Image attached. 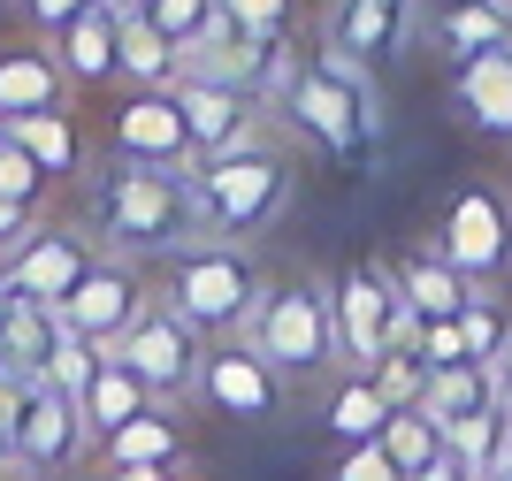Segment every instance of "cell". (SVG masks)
Instances as JSON below:
<instances>
[{
  "label": "cell",
  "mask_w": 512,
  "mask_h": 481,
  "mask_svg": "<svg viewBox=\"0 0 512 481\" xmlns=\"http://www.w3.org/2000/svg\"><path fill=\"white\" fill-rule=\"evenodd\" d=\"M283 390L291 382L268 367V359L245 344V336H214L207 359H199V405L222 420H245V428H268L283 413Z\"/></svg>",
  "instance_id": "11"
},
{
  "label": "cell",
  "mask_w": 512,
  "mask_h": 481,
  "mask_svg": "<svg viewBox=\"0 0 512 481\" xmlns=\"http://www.w3.org/2000/svg\"><path fill=\"white\" fill-rule=\"evenodd\" d=\"M69 107V77L54 62V46L16 31V39H0V123H16V115H54Z\"/></svg>",
  "instance_id": "14"
},
{
  "label": "cell",
  "mask_w": 512,
  "mask_h": 481,
  "mask_svg": "<svg viewBox=\"0 0 512 481\" xmlns=\"http://www.w3.org/2000/svg\"><path fill=\"white\" fill-rule=\"evenodd\" d=\"M8 138H16L31 161L54 176V191H69V184H85L92 176V130L77 123V107H54V115H16L8 123Z\"/></svg>",
  "instance_id": "17"
},
{
  "label": "cell",
  "mask_w": 512,
  "mask_h": 481,
  "mask_svg": "<svg viewBox=\"0 0 512 481\" xmlns=\"http://www.w3.org/2000/svg\"><path fill=\"white\" fill-rule=\"evenodd\" d=\"M428 39L444 46V62H474V54H497V46H512V16L497 8V0H436L428 8Z\"/></svg>",
  "instance_id": "20"
},
{
  "label": "cell",
  "mask_w": 512,
  "mask_h": 481,
  "mask_svg": "<svg viewBox=\"0 0 512 481\" xmlns=\"http://www.w3.org/2000/svg\"><path fill=\"white\" fill-rule=\"evenodd\" d=\"M451 115L490 138V146H512V46L497 54H474V62L451 69Z\"/></svg>",
  "instance_id": "15"
},
{
  "label": "cell",
  "mask_w": 512,
  "mask_h": 481,
  "mask_svg": "<svg viewBox=\"0 0 512 481\" xmlns=\"http://www.w3.org/2000/svg\"><path fill=\"white\" fill-rule=\"evenodd\" d=\"M153 283H146V268L138 260H115V252H100L85 275H77V291L62 298V329L69 336H85L100 359H115V344H123L138 321H146V306H153Z\"/></svg>",
  "instance_id": "8"
},
{
  "label": "cell",
  "mask_w": 512,
  "mask_h": 481,
  "mask_svg": "<svg viewBox=\"0 0 512 481\" xmlns=\"http://www.w3.org/2000/svg\"><path fill=\"white\" fill-rule=\"evenodd\" d=\"M0 138H8V123H0Z\"/></svg>",
  "instance_id": "48"
},
{
  "label": "cell",
  "mask_w": 512,
  "mask_h": 481,
  "mask_svg": "<svg viewBox=\"0 0 512 481\" xmlns=\"http://www.w3.org/2000/svg\"><path fill=\"white\" fill-rule=\"evenodd\" d=\"M444 459L459 466L467 481H505V466H512V405H482V413H467V420H451L444 428Z\"/></svg>",
  "instance_id": "21"
},
{
  "label": "cell",
  "mask_w": 512,
  "mask_h": 481,
  "mask_svg": "<svg viewBox=\"0 0 512 481\" xmlns=\"http://www.w3.org/2000/svg\"><path fill=\"white\" fill-rule=\"evenodd\" d=\"M505 481H512V466H505Z\"/></svg>",
  "instance_id": "49"
},
{
  "label": "cell",
  "mask_w": 512,
  "mask_h": 481,
  "mask_svg": "<svg viewBox=\"0 0 512 481\" xmlns=\"http://www.w3.org/2000/svg\"><path fill=\"white\" fill-rule=\"evenodd\" d=\"M276 115H283V130L314 138V146L337 153V161H367V153L383 146V100H375V69H367L360 54H344V46H314V54L291 69Z\"/></svg>",
  "instance_id": "2"
},
{
  "label": "cell",
  "mask_w": 512,
  "mask_h": 481,
  "mask_svg": "<svg viewBox=\"0 0 512 481\" xmlns=\"http://www.w3.org/2000/svg\"><path fill=\"white\" fill-rule=\"evenodd\" d=\"M367 375H375V390H383L390 405H421V382H428V367H421V352H413V344H390V352L375 359Z\"/></svg>",
  "instance_id": "33"
},
{
  "label": "cell",
  "mask_w": 512,
  "mask_h": 481,
  "mask_svg": "<svg viewBox=\"0 0 512 481\" xmlns=\"http://www.w3.org/2000/svg\"><path fill=\"white\" fill-rule=\"evenodd\" d=\"M413 352H421V367L436 375V367H459V359H467V336H459V321H421V329H413Z\"/></svg>",
  "instance_id": "36"
},
{
  "label": "cell",
  "mask_w": 512,
  "mask_h": 481,
  "mask_svg": "<svg viewBox=\"0 0 512 481\" xmlns=\"http://www.w3.org/2000/svg\"><path fill=\"white\" fill-rule=\"evenodd\" d=\"M497 390H490V375H482V367H474V359H459V367H436V375L421 382V405L436 420H467V413H482V405H490Z\"/></svg>",
  "instance_id": "30"
},
{
  "label": "cell",
  "mask_w": 512,
  "mask_h": 481,
  "mask_svg": "<svg viewBox=\"0 0 512 481\" xmlns=\"http://www.w3.org/2000/svg\"><path fill=\"white\" fill-rule=\"evenodd\" d=\"M8 306H16V291H8V283H0V321H8Z\"/></svg>",
  "instance_id": "44"
},
{
  "label": "cell",
  "mask_w": 512,
  "mask_h": 481,
  "mask_svg": "<svg viewBox=\"0 0 512 481\" xmlns=\"http://www.w3.org/2000/svg\"><path fill=\"white\" fill-rule=\"evenodd\" d=\"M92 367H100V352H92L85 336H62V352H54V367H46V390H62V398H85Z\"/></svg>",
  "instance_id": "34"
},
{
  "label": "cell",
  "mask_w": 512,
  "mask_h": 481,
  "mask_svg": "<svg viewBox=\"0 0 512 481\" xmlns=\"http://www.w3.org/2000/svg\"><path fill=\"white\" fill-rule=\"evenodd\" d=\"M39 222H46V214L16 207V199H0V260H8V252H16L23 237H31V230H39Z\"/></svg>",
  "instance_id": "38"
},
{
  "label": "cell",
  "mask_w": 512,
  "mask_h": 481,
  "mask_svg": "<svg viewBox=\"0 0 512 481\" xmlns=\"http://www.w3.org/2000/svg\"><path fill=\"white\" fill-rule=\"evenodd\" d=\"M490 390H497V405H512V344H505V359L490 367Z\"/></svg>",
  "instance_id": "41"
},
{
  "label": "cell",
  "mask_w": 512,
  "mask_h": 481,
  "mask_svg": "<svg viewBox=\"0 0 512 481\" xmlns=\"http://www.w3.org/2000/svg\"><path fill=\"white\" fill-rule=\"evenodd\" d=\"M85 451H92V436H85L77 398H62V390L31 382V398H23L16 428H8V459H16V474L62 481V474H77V466H85Z\"/></svg>",
  "instance_id": "12"
},
{
  "label": "cell",
  "mask_w": 512,
  "mask_h": 481,
  "mask_svg": "<svg viewBox=\"0 0 512 481\" xmlns=\"http://www.w3.org/2000/svg\"><path fill=\"white\" fill-rule=\"evenodd\" d=\"M0 199H16V207H31V214L54 199V176H46V168L16 146V138H0Z\"/></svg>",
  "instance_id": "31"
},
{
  "label": "cell",
  "mask_w": 512,
  "mask_h": 481,
  "mask_svg": "<svg viewBox=\"0 0 512 481\" xmlns=\"http://www.w3.org/2000/svg\"><path fill=\"white\" fill-rule=\"evenodd\" d=\"M62 306H39V298H16L8 321H0V367L16 382H46L54 352H62Z\"/></svg>",
  "instance_id": "19"
},
{
  "label": "cell",
  "mask_w": 512,
  "mask_h": 481,
  "mask_svg": "<svg viewBox=\"0 0 512 481\" xmlns=\"http://www.w3.org/2000/svg\"><path fill=\"white\" fill-rule=\"evenodd\" d=\"M107 481H184V466H100Z\"/></svg>",
  "instance_id": "40"
},
{
  "label": "cell",
  "mask_w": 512,
  "mask_h": 481,
  "mask_svg": "<svg viewBox=\"0 0 512 481\" xmlns=\"http://www.w3.org/2000/svg\"><path fill=\"white\" fill-rule=\"evenodd\" d=\"M329 481H406V474L390 466L383 436H375V443H352V451H337V474H329Z\"/></svg>",
  "instance_id": "37"
},
{
  "label": "cell",
  "mask_w": 512,
  "mask_h": 481,
  "mask_svg": "<svg viewBox=\"0 0 512 481\" xmlns=\"http://www.w3.org/2000/svg\"><path fill=\"white\" fill-rule=\"evenodd\" d=\"M77 413H85V436H92V451H100L115 428H130L138 413H153V390L130 375L123 359H100L92 382H85V398H77Z\"/></svg>",
  "instance_id": "22"
},
{
  "label": "cell",
  "mask_w": 512,
  "mask_h": 481,
  "mask_svg": "<svg viewBox=\"0 0 512 481\" xmlns=\"http://www.w3.org/2000/svg\"><path fill=\"white\" fill-rule=\"evenodd\" d=\"M54 62H62L69 92H100V84H115V16H107V8H85V16L54 39Z\"/></svg>",
  "instance_id": "24"
},
{
  "label": "cell",
  "mask_w": 512,
  "mask_h": 481,
  "mask_svg": "<svg viewBox=\"0 0 512 481\" xmlns=\"http://www.w3.org/2000/svg\"><path fill=\"white\" fill-rule=\"evenodd\" d=\"M0 481H31V474H0Z\"/></svg>",
  "instance_id": "46"
},
{
  "label": "cell",
  "mask_w": 512,
  "mask_h": 481,
  "mask_svg": "<svg viewBox=\"0 0 512 481\" xmlns=\"http://www.w3.org/2000/svg\"><path fill=\"white\" fill-rule=\"evenodd\" d=\"M291 184L299 168L283 153V138L245 153H222L192 176V207H199V237H222V245H253L283 207H291Z\"/></svg>",
  "instance_id": "4"
},
{
  "label": "cell",
  "mask_w": 512,
  "mask_h": 481,
  "mask_svg": "<svg viewBox=\"0 0 512 481\" xmlns=\"http://www.w3.org/2000/svg\"><path fill=\"white\" fill-rule=\"evenodd\" d=\"M497 8H505V16H512V0H497Z\"/></svg>",
  "instance_id": "47"
},
{
  "label": "cell",
  "mask_w": 512,
  "mask_h": 481,
  "mask_svg": "<svg viewBox=\"0 0 512 481\" xmlns=\"http://www.w3.org/2000/svg\"><path fill=\"white\" fill-rule=\"evenodd\" d=\"M428 245L444 252L467 283H505L512 275V191L505 184H459L436 214V237Z\"/></svg>",
  "instance_id": "7"
},
{
  "label": "cell",
  "mask_w": 512,
  "mask_h": 481,
  "mask_svg": "<svg viewBox=\"0 0 512 481\" xmlns=\"http://www.w3.org/2000/svg\"><path fill=\"white\" fill-rule=\"evenodd\" d=\"M184 481H192V474H184Z\"/></svg>",
  "instance_id": "50"
},
{
  "label": "cell",
  "mask_w": 512,
  "mask_h": 481,
  "mask_svg": "<svg viewBox=\"0 0 512 481\" xmlns=\"http://www.w3.org/2000/svg\"><path fill=\"white\" fill-rule=\"evenodd\" d=\"M260 291H268V268H260L253 245L192 237V245H176L161 260V306H176L199 336H245Z\"/></svg>",
  "instance_id": "3"
},
{
  "label": "cell",
  "mask_w": 512,
  "mask_h": 481,
  "mask_svg": "<svg viewBox=\"0 0 512 481\" xmlns=\"http://www.w3.org/2000/svg\"><path fill=\"white\" fill-rule=\"evenodd\" d=\"M23 398H31V382H16V375H8V367H0V436H8V428H16Z\"/></svg>",
  "instance_id": "39"
},
{
  "label": "cell",
  "mask_w": 512,
  "mask_h": 481,
  "mask_svg": "<svg viewBox=\"0 0 512 481\" xmlns=\"http://www.w3.org/2000/svg\"><path fill=\"white\" fill-rule=\"evenodd\" d=\"M92 260H100V245H92V230H85V222H54V214H46L39 230H31L16 252H8V260H0V283H8L16 298L62 306V298L77 291V275H85Z\"/></svg>",
  "instance_id": "13"
},
{
  "label": "cell",
  "mask_w": 512,
  "mask_h": 481,
  "mask_svg": "<svg viewBox=\"0 0 512 481\" xmlns=\"http://www.w3.org/2000/svg\"><path fill=\"white\" fill-rule=\"evenodd\" d=\"M85 230H92V245L115 252V260H169L176 245L199 237L192 184L169 176V168L107 161V168L85 176Z\"/></svg>",
  "instance_id": "1"
},
{
  "label": "cell",
  "mask_w": 512,
  "mask_h": 481,
  "mask_svg": "<svg viewBox=\"0 0 512 481\" xmlns=\"http://www.w3.org/2000/svg\"><path fill=\"white\" fill-rule=\"evenodd\" d=\"M8 8L23 16V31H31V39H46V46H54V39L69 31V23H77V16L92 8V0H8Z\"/></svg>",
  "instance_id": "35"
},
{
  "label": "cell",
  "mask_w": 512,
  "mask_h": 481,
  "mask_svg": "<svg viewBox=\"0 0 512 481\" xmlns=\"http://www.w3.org/2000/svg\"><path fill=\"white\" fill-rule=\"evenodd\" d=\"M459 336H467V359L482 367V375L505 359V344H512V306L497 298V283H474V291H467V306H459Z\"/></svg>",
  "instance_id": "28"
},
{
  "label": "cell",
  "mask_w": 512,
  "mask_h": 481,
  "mask_svg": "<svg viewBox=\"0 0 512 481\" xmlns=\"http://www.w3.org/2000/svg\"><path fill=\"white\" fill-rule=\"evenodd\" d=\"M245 344H253L283 382H321L337 367V329H329V283L321 275H283L268 283L245 321Z\"/></svg>",
  "instance_id": "5"
},
{
  "label": "cell",
  "mask_w": 512,
  "mask_h": 481,
  "mask_svg": "<svg viewBox=\"0 0 512 481\" xmlns=\"http://www.w3.org/2000/svg\"><path fill=\"white\" fill-rule=\"evenodd\" d=\"M100 146L107 161H130V168H169L184 184L199 176V153L184 138V115H176L169 92H115V107L100 115Z\"/></svg>",
  "instance_id": "9"
},
{
  "label": "cell",
  "mask_w": 512,
  "mask_h": 481,
  "mask_svg": "<svg viewBox=\"0 0 512 481\" xmlns=\"http://www.w3.org/2000/svg\"><path fill=\"white\" fill-rule=\"evenodd\" d=\"M390 283H398V298H406L413 321H459V306H467V291H474L436 245H406L390 260Z\"/></svg>",
  "instance_id": "18"
},
{
  "label": "cell",
  "mask_w": 512,
  "mask_h": 481,
  "mask_svg": "<svg viewBox=\"0 0 512 481\" xmlns=\"http://www.w3.org/2000/svg\"><path fill=\"white\" fill-rule=\"evenodd\" d=\"M214 8L245 39H291V23H299V0H214Z\"/></svg>",
  "instance_id": "32"
},
{
  "label": "cell",
  "mask_w": 512,
  "mask_h": 481,
  "mask_svg": "<svg viewBox=\"0 0 512 481\" xmlns=\"http://www.w3.org/2000/svg\"><path fill=\"white\" fill-rule=\"evenodd\" d=\"M138 16H146L153 31H161V39L176 46V69H184V62L199 54V46H207L214 31H222V8H214V0H146Z\"/></svg>",
  "instance_id": "29"
},
{
  "label": "cell",
  "mask_w": 512,
  "mask_h": 481,
  "mask_svg": "<svg viewBox=\"0 0 512 481\" xmlns=\"http://www.w3.org/2000/svg\"><path fill=\"white\" fill-rule=\"evenodd\" d=\"M413 8L421 0H329V46L360 54L367 69H383L413 31Z\"/></svg>",
  "instance_id": "16"
},
{
  "label": "cell",
  "mask_w": 512,
  "mask_h": 481,
  "mask_svg": "<svg viewBox=\"0 0 512 481\" xmlns=\"http://www.w3.org/2000/svg\"><path fill=\"white\" fill-rule=\"evenodd\" d=\"M115 84H123V92H169L176 84V46L161 39L146 16L115 23Z\"/></svg>",
  "instance_id": "26"
},
{
  "label": "cell",
  "mask_w": 512,
  "mask_h": 481,
  "mask_svg": "<svg viewBox=\"0 0 512 481\" xmlns=\"http://www.w3.org/2000/svg\"><path fill=\"white\" fill-rule=\"evenodd\" d=\"M413 481H467V474H459V466H451V459H436V466H428V474H413Z\"/></svg>",
  "instance_id": "42"
},
{
  "label": "cell",
  "mask_w": 512,
  "mask_h": 481,
  "mask_svg": "<svg viewBox=\"0 0 512 481\" xmlns=\"http://www.w3.org/2000/svg\"><path fill=\"white\" fill-rule=\"evenodd\" d=\"M184 443H192L184 413H176V405H153V413H138L130 428H115V436L100 443V466H184Z\"/></svg>",
  "instance_id": "23"
},
{
  "label": "cell",
  "mask_w": 512,
  "mask_h": 481,
  "mask_svg": "<svg viewBox=\"0 0 512 481\" xmlns=\"http://www.w3.org/2000/svg\"><path fill=\"white\" fill-rule=\"evenodd\" d=\"M0 474H16V459H8V436H0Z\"/></svg>",
  "instance_id": "43"
},
{
  "label": "cell",
  "mask_w": 512,
  "mask_h": 481,
  "mask_svg": "<svg viewBox=\"0 0 512 481\" xmlns=\"http://www.w3.org/2000/svg\"><path fill=\"white\" fill-rule=\"evenodd\" d=\"M207 344H214V336H199L176 306L153 298L146 321L115 344V359L153 390V405H184V398H199V359H207Z\"/></svg>",
  "instance_id": "10"
},
{
  "label": "cell",
  "mask_w": 512,
  "mask_h": 481,
  "mask_svg": "<svg viewBox=\"0 0 512 481\" xmlns=\"http://www.w3.org/2000/svg\"><path fill=\"white\" fill-rule=\"evenodd\" d=\"M390 413H398V405L375 390V375H337V382H329V398H321V428L337 436V451H352V443H375Z\"/></svg>",
  "instance_id": "25"
},
{
  "label": "cell",
  "mask_w": 512,
  "mask_h": 481,
  "mask_svg": "<svg viewBox=\"0 0 512 481\" xmlns=\"http://www.w3.org/2000/svg\"><path fill=\"white\" fill-rule=\"evenodd\" d=\"M62 481H107V474H62Z\"/></svg>",
  "instance_id": "45"
},
{
  "label": "cell",
  "mask_w": 512,
  "mask_h": 481,
  "mask_svg": "<svg viewBox=\"0 0 512 481\" xmlns=\"http://www.w3.org/2000/svg\"><path fill=\"white\" fill-rule=\"evenodd\" d=\"M383 451H390V466L398 474H428V466L444 459V420L428 413V405H398V413L383 420Z\"/></svg>",
  "instance_id": "27"
},
{
  "label": "cell",
  "mask_w": 512,
  "mask_h": 481,
  "mask_svg": "<svg viewBox=\"0 0 512 481\" xmlns=\"http://www.w3.org/2000/svg\"><path fill=\"white\" fill-rule=\"evenodd\" d=\"M329 329H337V375H367L390 344H413L421 321L406 314V298H398L390 268L352 260V268L329 283Z\"/></svg>",
  "instance_id": "6"
}]
</instances>
